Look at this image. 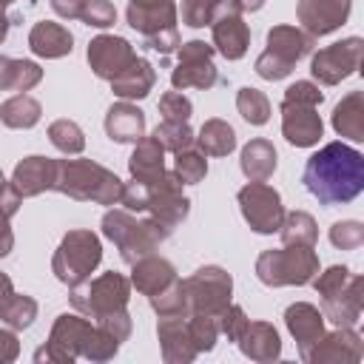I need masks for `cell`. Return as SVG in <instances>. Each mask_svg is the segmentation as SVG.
Masks as SVG:
<instances>
[{"label":"cell","mask_w":364,"mask_h":364,"mask_svg":"<svg viewBox=\"0 0 364 364\" xmlns=\"http://www.w3.org/2000/svg\"><path fill=\"white\" fill-rule=\"evenodd\" d=\"M301 182L321 205H347L364 191V156L344 142H327L307 159Z\"/></svg>","instance_id":"obj_1"},{"label":"cell","mask_w":364,"mask_h":364,"mask_svg":"<svg viewBox=\"0 0 364 364\" xmlns=\"http://www.w3.org/2000/svg\"><path fill=\"white\" fill-rule=\"evenodd\" d=\"M54 191L77 202L117 205L122 196V179L94 159H57Z\"/></svg>","instance_id":"obj_2"},{"label":"cell","mask_w":364,"mask_h":364,"mask_svg":"<svg viewBox=\"0 0 364 364\" xmlns=\"http://www.w3.org/2000/svg\"><path fill=\"white\" fill-rule=\"evenodd\" d=\"M102 236L117 245L125 264H134L136 259L151 256L154 250H159V245L171 236V228L162 225L154 216L136 219L131 210L114 208L102 216Z\"/></svg>","instance_id":"obj_3"},{"label":"cell","mask_w":364,"mask_h":364,"mask_svg":"<svg viewBox=\"0 0 364 364\" xmlns=\"http://www.w3.org/2000/svg\"><path fill=\"white\" fill-rule=\"evenodd\" d=\"M318 273V256L304 245H284L279 250H264L256 259V276L267 287H301Z\"/></svg>","instance_id":"obj_4"},{"label":"cell","mask_w":364,"mask_h":364,"mask_svg":"<svg viewBox=\"0 0 364 364\" xmlns=\"http://www.w3.org/2000/svg\"><path fill=\"white\" fill-rule=\"evenodd\" d=\"M316 46V37H310L307 31L296 28V26H273L267 31V48L256 57V74L262 80H284L290 77L293 65L307 57Z\"/></svg>","instance_id":"obj_5"},{"label":"cell","mask_w":364,"mask_h":364,"mask_svg":"<svg viewBox=\"0 0 364 364\" xmlns=\"http://www.w3.org/2000/svg\"><path fill=\"white\" fill-rule=\"evenodd\" d=\"M102 262V245H100V236L94 230H85V228H77V230H68L60 242V247L54 250V259H51V270L54 276L74 287L85 279H91V273L100 267Z\"/></svg>","instance_id":"obj_6"},{"label":"cell","mask_w":364,"mask_h":364,"mask_svg":"<svg viewBox=\"0 0 364 364\" xmlns=\"http://www.w3.org/2000/svg\"><path fill=\"white\" fill-rule=\"evenodd\" d=\"M128 26L134 31H139L145 37V46L159 51V54H171L179 48V11L173 0H156V3H128Z\"/></svg>","instance_id":"obj_7"},{"label":"cell","mask_w":364,"mask_h":364,"mask_svg":"<svg viewBox=\"0 0 364 364\" xmlns=\"http://www.w3.org/2000/svg\"><path fill=\"white\" fill-rule=\"evenodd\" d=\"M71 307L88 318H100L114 310H125L131 299V279H125L117 270H108L97 279H85L71 287L68 293Z\"/></svg>","instance_id":"obj_8"},{"label":"cell","mask_w":364,"mask_h":364,"mask_svg":"<svg viewBox=\"0 0 364 364\" xmlns=\"http://www.w3.org/2000/svg\"><path fill=\"white\" fill-rule=\"evenodd\" d=\"M182 284H185V299H188V310L191 313L219 316L230 304V296H233V279H230V273L222 270V267H216V264L199 267Z\"/></svg>","instance_id":"obj_9"},{"label":"cell","mask_w":364,"mask_h":364,"mask_svg":"<svg viewBox=\"0 0 364 364\" xmlns=\"http://www.w3.org/2000/svg\"><path fill=\"white\" fill-rule=\"evenodd\" d=\"M91 321L82 318V313H63L57 316L46 347H40L34 353V361H48V364H74L77 358H82V341L91 333Z\"/></svg>","instance_id":"obj_10"},{"label":"cell","mask_w":364,"mask_h":364,"mask_svg":"<svg viewBox=\"0 0 364 364\" xmlns=\"http://www.w3.org/2000/svg\"><path fill=\"white\" fill-rule=\"evenodd\" d=\"M179 63L171 71V85L176 91L185 88H213L219 82V71L213 65V46H208L205 40H188L179 43Z\"/></svg>","instance_id":"obj_11"},{"label":"cell","mask_w":364,"mask_h":364,"mask_svg":"<svg viewBox=\"0 0 364 364\" xmlns=\"http://www.w3.org/2000/svg\"><path fill=\"white\" fill-rule=\"evenodd\" d=\"M239 210L245 216V222L250 225V230L256 233H276L282 228L284 219V205L276 188H270L267 182H247L239 193Z\"/></svg>","instance_id":"obj_12"},{"label":"cell","mask_w":364,"mask_h":364,"mask_svg":"<svg viewBox=\"0 0 364 364\" xmlns=\"http://www.w3.org/2000/svg\"><path fill=\"white\" fill-rule=\"evenodd\" d=\"M361 57H364V40L361 37H347L341 43L318 48L313 54L310 74L321 85H338L341 80H347V77H353L358 71Z\"/></svg>","instance_id":"obj_13"},{"label":"cell","mask_w":364,"mask_h":364,"mask_svg":"<svg viewBox=\"0 0 364 364\" xmlns=\"http://www.w3.org/2000/svg\"><path fill=\"white\" fill-rule=\"evenodd\" d=\"M242 6L236 0H219L213 17H210V34H213V51H219L225 60H242L250 46V28L242 17Z\"/></svg>","instance_id":"obj_14"},{"label":"cell","mask_w":364,"mask_h":364,"mask_svg":"<svg viewBox=\"0 0 364 364\" xmlns=\"http://www.w3.org/2000/svg\"><path fill=\"white\" fill-rule=\"evenodd\" d=\"M145 210L154 219H159L162 225H168L171 230L188 219L191 199L182 193V179L173 171H165L159 179H154L148 185V208Z\"/></svg>","instance_id":"obj_15"},{"label":"cell","mask_w":364,"mask_h":364,"mask_svg":"<svg viewBox=\"0 0 364 364\" xmlns=\"http://www.w3.org/2000/svg\"><path fill=\"white\" fill-rule=\"evenodd\" d=\"M85 57H88L91 71H94L100 80H108V82H111L114 77H119V74L136 60L134 46H131L125 37H117V34H97V37L88 43Z\"/></svg>","instance_id":"obj_16"},{"label":"cell","mask_w":364,"mask_h":364,"mask_svg":"<svg viewBox=\"0 0 364 364\" xmlns=\"http://www.w3.org/2000/svg\"><path fill=\"white\" fill-rule=\"evenodd\" d=\"M282 134L296 148H313L318 145L324 134V122L318 117V105L282 100Z\"/></svg>","instance_id":"obj_17"},{"label":"cell","mask_w":364,"mask_h":364,"mask_svg":"<svg viewBox=\"0 0 364 364\" xmlns=\"http://www.w3.org/2000/svg\"><path fill=\"white\" fill-rule=\"evenodd\" d=\"M353 0H299L296 17L301 23V31L310 37H324L341 28L350 17Z\"/></svg>","instance_id":"obj_18"},{"label":"cell","mask_w":364,"mask_h":364,"mask_svg":"<svg viewBox=\"0 0 364 364\" xmlns=\"http://www.w3.org/2000/svg\"><path fill=\"white\" fill-rule=\"evenodd\" d=\"M364 355V341L353 327H336L324 333L307 353V364H355Z\"/></svg>","instance_id":"obj_19"},{"label":"cell","mask_w":364,"mask_h":364,"mask_svg":"<svg viewBox=\"0 0 364 364\" xmlns=\"http://www.w3.org/2000/svg\"><path fill=\"white\" fill-rule=\"evenodd\" d=\"M361 310H364V279L355 273L347 279V284L338 293L321 299V316L336 327H355Z\"/></svg>","instance_id":"obj_20"},{"label":"cell","mask_w":364,"mask_h":364,"mask_svg":"<svg viewBox=\"0 0 364 364\" xmlns=\"http://www.w3.org/2000/svg\"><path fill=\"white\" fill-rule=\"evenodd\" d=\"M54 179H57V159L40 156V154L26 156L23 162H17V168L11 173V185L20 193V199L54 191Z\"/></svg>","instance_id":"obj_21"},{"label":"cell","mask_w":364,"mask_h":364,"mask_svg":"<svg viewBox=\"0 0 364 364\" xmlns=\"http://www.w3.org/2000/svg\"><path fill=\"white\" fill-rule=\"evenodd\" d=\"M156 338L165 364H191L199 355L188 336V316H159Z\"/></svg>","instance_id":"obj_22"},{"label":"cell","mask_w":364,"mask_h":364,"mask_svg":"<svg viewBox=\"0 0 364 364\" xmlns=\"http://www.w3.org/2000/svg\"><path fill=\"white\" fill-rule=\"evenodd\" d=\"M284 324L290 330V336L299 344V355L301 361L307 358V353L313 350V344L324 336V316L318 307H313L310 301H296L284 310Z\"/></svg>","instance_id":"obj_23"},{"label":"cell","mask_w":364,"mask_h":364,"mask_svg":"<svg viewBox=\"0 0 364 364\" xmlns=\"http://www.w3.org/2000/svg\"><path fill=\"white\" fill-rule=\"evenodd\" d=\"M236 344H239L242 355H247L250 361H259V364L276 361L282 355V338L270 321H247L242 336L236 338Z\"/></svg>","instance_id":"obj_24"},{"label":"cell","mask_w":364,"mask_h":364,"mask_svg":"<svg viewBox=\"0 0 364 364\" xmlns=\"http://www.w3.org/2000/svg\"><path fill=\"white\" fill-rule=\"evenodd\" d=\"M28 48L43 60H60V57L71 54L74 37L65 26L51 23V20H40L28 31Z\"/></svg>","instance_id":"obj_25"},{"label":"cell","mask_w":364,"mask_h":364,"mask_svg":"<svg viewBox=\"0 0 364 364\" xmlns=\"http://www.w3.org/2000/svg\"><path fill=\"white\" fill-rule=\"evenodd\" d=\"M176 276V267L162 256H142L131 264V287H136L142 296H154L165 290Z\"/></svg>","instance_id":"obj_26"},{"label":"cell","mask_w":364,"mask_h":364,"mask_svg":"<svg viewBox=\"0 0 364 364\" xmlns=\"http://www.w3.org/2000/svg\"><path fill=\"white\" fill-rule=\"evenodd\" d=\"M105 134L114 142H136L145 136V114L128 100L114 102L105 114Z\"/></svg>","instance_id":"obj_27"},{"label":"cell","mask_w":364,"mask_h":364,"mask_svg":"<svg viewBox=\"0 0 364 364\" xmlns=\"http://www.w3.org/2000/svg\"><path fill=\"white\" fill-rule=\"evenodd\" d=\"M128 171H131V179L151 185L154 179H159L165 173V148L154 136L136 139L134 142V154L128 159Z\"/></svg>","instance_id":"obj_28"},{"label":"cell","mask_w":364,"mask_h":364,"mask_svg":"<svg viewBox=\"0 0 364 364\" xmlns=\"http://www.w3.org/2000/svg\"><path fill=\"white\" fill-rule=\"evenodd\" d=\"M156 82V74H154V65L145 60V57H136L119 77L111 80V91L119 97V100H145L151 94Z\"/></svg>","instance_id":"obj_29"},{"label":"cell","mask_w":364,"mask_h":364,"mask_svg":"<svg viewBox=\"0 0 364 364\" xmlns=\"http://www.w3.org/2000/svg\"><path fill=\"white\" fill-rule=\"evenodd\" d=\"M239 168L242 173L247 176V182H267L276 171V148L270 139H250L245 148H242V156H239Z\"/></svg>","instance_id":"obj_30"},{"label":"cell","mask_w":364,"mask_h":364,"mask_svg":"<svg viewBox=\"0 0 364 364\" xmlns=\"http://www.w3.org/2000/svg\"><path fill=\"white\" fill-rule=\"evenodd\" d=\"M333 128L338 136L364 142V91H350L333 108Z\"/></svg>","instance_id":"obj_31"},{"label":"cell","mask_w":364,"mask_h":364,"mask_svg":"<svg viewBox=\"0 0 364 364\" xmlns=\"http://www.w3.org/2000/svg\"><path fill=\"white\" fill-rule=\"evenodd\" d=\"M43 80V68L31 60H14L0 54V91H31Z\"/></svg>","instance_id":"obj_32"},{"label":"cell","mask_w":364,"mask_h":364,"mask_svg":"<svg viewBox=\"0 0 364 364\" xmlns=\"http://www.w3.org/2000/svg\"><path fill=\"white\" fill-rule=\"evenodd\" d=\"M196 145L205 156H228L236 148V131H233V125H228L219 117L205 119L202 128H199Z\"/></svg>","instance_id":"obj_33"},{"label":"cell","mask_w":364,"mask_h":364,"mask_svg":"<svg viewBox=\"0 0 364 364\" xmlns=\"http://www.w3.org/2000/svg\"><path fill=\"white\" fill-rule=\"evenodd\" d=\"M43 117V105L28 97V94H14L11 100H6L0 105V119L6 128H14V131H26V128H34Z\"/></svg>","instance_id":"obj_34"},{"label":"cell","mask_w":364,"mask_h":364,"mask_svg":"<svg viewBox=\"0 0 364 364\" xmlns=\"http://www.w3.org/2000/svg\"><path fill=\"white\" fill-rule=\"evenodd\" d=\"M282 242L284 245H304V247H316L318 242V228H316V219L304 210H290L284 213L282 219Z\"/></svg>","instance_id":"obj_35"},{"label":"cell","mask_w":364,"mask_h":364,"mask_svg":"<svg viewBox=\"0 0 364 364\" xmlns=\"http://www.w3.org/2000/svg\"><path fill=\"white\" fill-rule=\"evenodd\" d=\"M37 318V301L23 293H11L0 301V321L11 330H26Z\"/></svg>","instance_id":"obj_36"},{"label":"cell","mask_w":364,"mask_h":364,"mask_svg":"<svg viewBox=\"0 0 364 364\" xmlns=\"http://www.w3.org/2000/svg\"><path fill=\"white\" fill-rule=\"evenodd\" d=\"M48 139L57 151H63L65 156H74V154H82L85 148V134L82 128L74 122V119H54L48 125Z\"/></svg>","instance_id":"obj_37"},{"label":"cell","mask_w":364,"mask_h":364,"mask_svg":"<svg viewBox=\"0 0 364 364\" xmlns=\"http://www.w3.org/2000/svg\"><path fill=\"white\" fill-rule=\"evenodd\" d=\"M236 108H239L242 119L250 122V125H264V122L270 119V100H267L264 91H259V88H250V85L239 88V94H236Z\"/></svg>","instance_id":"obj_38"},{"label":"cell","mask_w":364,"mask_h":364,"mask_svg":"<svg viewBox=\"0 0 364 364\" xmlns=\"http://www.w3.org/2000/svg\"><path fill=\"white\" fill-rule=\"evenodd\" d=\"M188 336L196 353H210L216 347L219 338V321L216 316H205V313H188Z\"/></svg>","instance_id":"obj_39"},{"label":"cell","mask_w":364,"mask_h":364,"mask_svg":"<svg viewBox=\"0 0 364 364\" xmlns=\"http://www.w3.org/2000/svg\"><path fill=\"white\" fill-rule=\"evenodd\" d=\"M165 151H171V154H179V151H185V148H193V142H196V134L191 131V125L188 122H159L156 128H154V134H151Z\"/></svg>","instance_id":"obj_40"},{"label":"cell","mask_w":364,"mask_h":364,"mask_svg":"<svg viewBox=\"0 0 364 364\" xmlns=\"http://www.w3.org/2000/svg\"><path fill=\"white\" fill-rule=\"evenodd\" d=\"M151 299V307L156 316H188V299H185V284L182 279H173L165 290L148 296Z\"/></svg>","instance_id":"obj_41"},{"label":"cell","mask_w":364,"mask_h":364,"mask_svg":"<svg viewBox=\"0 0 364 364\" xmlns=\"http://www.w3.org/2000/svg\"><path fill=\"white\" fill-rule=\"evenodd\" d=\"M173 173L182 179V185H199L208 173V159L202 151H193V148H185L176 154L173 159Z\"/></svg>","instance_id":"obj_42"},{"label":"cell","mask_w":364,"mask_h":364,"mask_svg":"<svg viewBox=\"0 0 364 364\" xmlns=\"http://www.w3.org/2000/svg\"><path fill=\"white\" fill-rule=\"evenodd\" d=\"M117 353H119V341H117L111 333H105V330L94 321L88 338L82 341V358H88V361H108V358H114Z\"/></svg>","instance_id":"obj_43"},{"label":"cell","mask_w":364,"mask_h":364,"mask_svg":"<svg viewBox=\"0 0 364 364\" xmlns=\"http://www.w3.org/2000/svg\"><path fill=\"white\" fill-rule=\"evenodd\" d=\"M330 242H333L338 250H355V247H361V242H364V225L355 222V219L336 222V225L330 228Z\"/></svg>","instance_id":"obj_44"},{"label":"cell","mask_w":364,"mask_h":364,"mask_svg":"<svg viewBox=\"0 0 364 364\" xmlns=\"http://www.w3.org/2000/svg\"><path fill=\"white\" fill-rule=\"evenodd\" d=\"M191 111H193V105L182 91H168L159 100V114L165 122H188Z\"/></svg>","instance_id":"obj_45"},{"label":"cell","mask_w":364,"mask_h":364,"mask_svg":"<svg viewBox=\"0 0 364 364\" xmlns=\"http://www.w3.org/2000/svg\"><path fill=\"white\" fill-rule=\"evenodd\" d=\"M80 20L85 26H94V28H108L117 23V9L111 0H85V9L80 14Z\"/></svg>","instance_id":"obj_46"},{"label":"cell","mask_w":364,"mask_h":364,"mask_svg":"<svg viewBox=\"0 0 364 364\" xmlns=\"http://www.w3.org/2000/svg\"><path fill=\"white\" fill-rule=\"evenodd\" d=\"M350 276H353V273H350L344 264H333V267H327L324 273H316V276H313V287H316V293H318L321 299H327V296L338 293V290L347 284Z\"/></svg>","instance_id":"obj_47"},{"label":"cell","mask_w":364,"mask_h":364,"mask_svg":"<svg viewBox=\"0 0 364 364\" xmlns=\"http://www.w3.org/2000/svg\"><path fill=\"white\" fill-rule=\"evenodd\" d=\"M216 6H219V0H182V23L191 28L210 26Z\"/></svg>","instance_id":"obj_48"},{"label":"cell","mask_w":364,"mask_h":364,"mask_svg":"<svg viewBox=\"0 0 364 364\" xmlns=\"http://www.w3.org/2000/svg\"><path fill=\"white\" fill-rule=\"evenodd\" d=\"M216 321H219V333H225V336H228V341H236V338L242 336V330H245V324H247L250 318L245 316V310H242L239 304H228V307L216 316Z\"/></svg>","instance_id":"obj_49"},{"label":"cell","mask_w":364,"mask_h":364,"mask_svg":"<svg viewBox=\"0 0 364 364\" xmlns=\"http://www.w3.org/2000/svg\"><path fill=\"white\" fill-rule=\"evenodd\" d=\"M105 333H111L119 344L122 341H128V336H131V316H128V310H114V313H105V316H100V318H94Z\"/></svg>","instance_id":"obj_50"},{"label":"cell","mask_w":364,"mask_h":364,"mask_svg":"<svg viewBox=\"0 0 364 364\" xmlns=\"http://www.w3.org/2000/svg\"><path fill=\"white\" fill-rule=\"evenodd\" d=\"M119 202L125 205V210H145L148 208V185L145 182H136V179H131V182H122V196H119Z\"/></svg>","instance_id":"obj_51"},{"label":"cell","mask_w":364,"mask_h":364,"mask_svg":"<svg viewBox=\"0 0 364 364\" xmlns=\"http://www.w3.org/2000/svg\"><path fill=\"white\" fill-rule=\"evenodd\" d=\"M0 208H3L9 216H14V213L20 210V193H17L14 185L3 176V171H0Z\"/></svg>","instance_id":"obj_52"},{"label":"cell","mask_w":364,"mask_h":364,"mask_svg":"<svg viewBox=\"0 0 364 364\" xmlns=\"http://www.w3.org/2000/svg\"><path fill=\"white\" fill-rule=\"evenodd\" d=\"M20 355V341L14 336V330H3L0 327V364H11Z\"/></svg>","instance_id":"obj_53"},{"label":"cell","mask_w":364,"mask_h":364,"mask_svg":"<svg viewBox=\"0 0 364 364\" xmlns=\"http://www.w3.org/2000/svg\"><path fill=\"white\" fill-rule=\"evenodd\" d=\"M51 9L63 20H80V14L85 9V0H51Z\"/></svg>","instance_id":"obj_54"},{"label":"cell","mask_w":364,"mask_h":364,"mask_svg":"<svg viewBox=\"0 0 364 364\" xmlns=\"http://www.w3.org/2000/svg\"><path fill=\"white\" fill-rule=\"evenodd\" d=\"M9 219H11V216L0 208V259H3V256H9V253H11V247H14V233H11Z\"/></svg>","instance_id":"obj_55"},{"label":"cell","mask_w":364,"mask_h":364,"mask_svg":"<svg viewBox=\"0 0 364 364\" xmlns=\"http://www.w3.org/2000/svg\"><path fill=\"white\" fill-rule=\"evenodd\" d=\"M11 293H14V284H11V279L0 270V301H3L6 296H11Z\"/></svg>","instance_id":"obj_56"},{"label":"cell","mask_w":364,"mask_h":364,"mask_svg":"<svg viewBox=\"0 0 364 364\" xmlns=\"http://www.w3.org/2000/svg\"><path fill=\"white\" fill-rule=\"evenodd\" d=\"M9 26H11V20H9V14H6V6H0V43H3L6 34H9Z\"/></svg>","instance_id":"obj_57"},{"label":"cell","mask_w":364,"mask_h":364,"mask_svg":"<svg viewBox=\"0 0 364 364\" xmlns=\"http://www.w3.org/2000/svg\"><path fill=\"white\" fill-rule=\"evenodd\" d=\"M242 6V11H259L264 6V0H236Z\"/></svg>","instance_id":"obj_58"},{"label":"cell","mask_w":364,"mask_h":364,"mask_svg":"<svg viewBox=\"0 0 364 364\" xmlns=\"http://www.w3.org/2000/svg\"><path fill=\"white\" fill-rule=\"evenodd\" d=\"M128 3H156V0H128Z\"/></svg>","instance_id":"obj_59"},{"label":"cell","mask_w":364,"mask_h":364,"mask_svg":"<svg viewBox=\"0 0 364 364\" xmlns=\"http://www.w3.org/2000/svg\"><path fill=\"white\" fill-rule=\"evenodd\" d=\"M9 3H14V0H0V6H9Z\"/></svg>","instance_id":"obj_60"}]
</instances>
